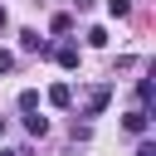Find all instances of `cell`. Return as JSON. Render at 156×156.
<instances>
[{
  "label": "cell",
  "instance_id": "3957f363",
  "mask_svg": "<svg viewBox=\"0 0 156 156\" xmlns=\"http://www.w3.org/2000/svg\"><path fill=\"white\" fill-rule=\"evenodd\" d=\"M20 49H24V54H54V44H49V39H39L34 29H20Z\"/></svg>",
  "mask_w": 156,
  "mask_h": 156
},
{
  "label": "cell",
  "instance_id": "9a60e30c",
  "mask_svg": "<svg viewBox=\"0 0 156 156\" xmlns=\"http://www.w3.org/2000/svg\"><path fill=\"white\" fill-rule=\"evenodd\" d=\"M0 156H20V151H0Z\"/></svg>",
  "mask_w": 156,
  "mask_h": 156
},
{
  "label": "cell",
  "instance_id": "7a4b0ae2",
  "mask_svg": "<svg viewBox=\"0 0 156 156\" xmlns=\"http://www.w3.org/2000/svg\"><path fill=\"white\" fill-rule=\"evenodd\" d=\"M122 127H127L132 136H146V127H151V112H146V107H132V112L122 117Z\"/></svg>",
  "mask_w": 156,
  "mask_h": 156
},
{
  "label": "cell",
  "instance_id": "4fadbf2b",
  "mask_svg": "<svg viewBox=\"0 0 156 156\" xmlns=\"http://www.w3.org/2000/svg\"><path fill=\"white\" fill-rule=\"evenodd\" d=\"M136 156H156V141H141V146H136Z\"/></svg>",
  "mask_w": 156,
  "mask_h": 156
},
{
  "label": "cell",
  "instance_id": "ba28073f",
  "mask_svg": "<svg viewBox=\"0 0 156 156\" xmlns=\"http://www.w3.org/2000/svg\"><path fill=\"white\" fill-rule=\"evenodd\" d=\"M107 15H112V20H127V15H132V0H107Z\"/></svg>",
  "mask_w": 156,
  "mask_h": 156
},
{
  "label": "cell",
  "instance_id": "52a82bcc",
  "mask_svg": "<svg viewBox=\"0 0 156 156\" xmlns=\"http://www.w3.org/2000/svg\"><path fill=\"white\" fill-rule=\"evenodd\" d=\"M136 107H151V78H136Z\"/></svg>",
  "mask_w": 156,
  "mask_h": 156
},
{
  "label": "cell",
  "instance_id": "8992f818",
  "mask_svg": "<svg viewBox=\"0 0 156 156\" xmlns=\"http://www.w3.org/2000/svg\"><path fill=\"white\" fill-rule=\"evenodd\" d=\"M24 127H29V136H44L49 132V117H39V107H34V112H24Z\"/></svg>",
  "mask_w": 156,
  "mask_h": 156
},
{
  "label": "cell",
  "instance_id": "5b68a950",
  "mask_svg": "<svg viewBox=\"0 0 156 156\" xmlns=\"http://www.w3.org/2000/svg\"><path fill=\"white\" fill-rule=\"evenodd\" d=\"M49 102H54V107H68V102H73V88H68V83H54V88H49Z\"/></svg>",
  "mask_w": 156,
  "mask_h": 156
},
{
  "label": "cell",
  "instance_id": "8fae6325",
  "mask_svg": "<svg viewBox=\"0 0 156 156\" xmlns=\"http://www.w3.org/2000/svg\"><path fill=\"white\" fill-rule=\"evenodd\" d=\"M49 29H54V34H68V29H73V15H54V24H49Z\"/></svg>",
  "mask_w": 156,
  "mask_h": 156
},
{
  "label": "cell",
  "instance_id": "30bf717a",
  "mask_svg": "<svg viewBox=\"0 0 156 156\" xmlns=\"http://www.w3.org/2000/svg\"><path fill=\"white\" fill-rule=\"evenodd\" d=\"M34 107H39V93L24 88V93H20V112H34Z\"/></svg>",
  "mask_w": 156,
  "mask_h": 156
},
{
  "label": "cell",
  "instance_id": "7c38bea8",
  "mask_svg": "<svg viewBox=\"0 0 156 156\" xmlns=\"http://www.w3.org/2000/svg\"><path fill=\"white\" fill-rule=\"evenodd\" d=\"M10 68H15V54H10V49H0V73H10Z\"/></svg>",
  "mask_w": 156,
  "mask_h": 156
},
{
  "label": "cell",
  "instance_id": "9c48e42d",
  "mask_svg": "<svg viewBox=\"0 0 156 156\" xmlns=\"http://www.w3.org/2000/svg\"><path fill=\"white\" fill-rule=\"evenodd\" d=\"M88 44H93V49H107V29L93 24V29H88Z\"/></svg>",
  "mask_w": 156,
  "mask_h": 156
},
{
  "label": "cell",
  "instance_id": "6da1fadb",
  "mask_svg": "<svg viewBox=\"0 0 156 156\" xmlns=\"http://www.w3.org/2000/svg\"><path fill=\"white\" fill-rule=\"evenodd\" d=\"M107 102H112V83H98V88L88 93V107H83V117H102V112H107Z\"/></svg>",
  "mask_w": 156,
  "mask_h": 156
},
{
  "label": "cell",
  "instance_id": "5bb4252c",
  "mask_svg": "<svg viewBox=\"0 0 156 156\" xmlns=\"http://www.w3.org/2000/svg\"><path fill=\"white\" fill-rule=\"evenodd\" d=\"M5 24H10V15H5V10H0V29H5Z\"/></svg>",
  "mask_w": 156,
  "mask_h": 156
},
{
  "label": "cell",
  "instance_id": "277c9868",
  "mask_svg": "<svg viewBox=\"0 0 156 156\" xmlns=\"http://www.w3.org/2000/svg\"><path fill=\"white\" fill-rule=\"evenodd\" d=\"M54 58H58V68H68V73H73L83 54H78V44H58V49H54Z\"/></svg>",
  "mask_w": 156,
  "mask_h": 156
}]
</instances>
